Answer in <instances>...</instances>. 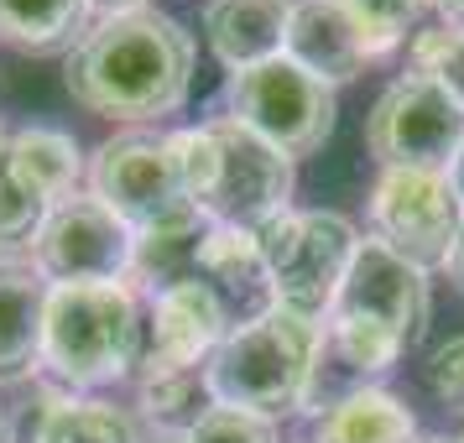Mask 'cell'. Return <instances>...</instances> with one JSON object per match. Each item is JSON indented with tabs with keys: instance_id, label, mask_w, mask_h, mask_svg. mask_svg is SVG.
<instances>
[{
	"instance_id": "1",
	"label": "cell",
	"mask_w": 464,
	"mask_h": 443,
	"mask_svg": "<svg viewBox=\"0 0 464 443\" xmlns=\"http://www.w3.org/2000/svg\"><path fill=\"white\" fill-rule=\"evenodd\" d=\"M63 79L68 94L105 120H157L188 100L193 37L151 5L110 11L68 53Z\"/></svg>"
},
{
	"instance_id": "6",
	"label": "cell",
	"mask_w": 464,
	"mask_h": 443,
	"mask_svg": "<svg viewBox=\"0 0 464 443\" xmlns=\"http://www.w3.org/2000/svg\"><path fill=\"white\" fill-rule=\"evenodd\" d=\"M256 246H261V261H266V276H272V303L318 323L334 308L360 240L344 214L287 209L256 230Z\"/></svg>"
},
{
	"instance_id": "26",
	"label": "cell",
	"mask_w": 464,
	"mask_h": 443,
	"mask_svg": "<svg viewBox=\"0 0 464 443\" xmlns=\"http://www.w3.org/2000/svg\"><path fill=\"white\" fill-rule=\"evenodd\" d=\"M449 183H454V193H459V204H464V147L454 157V168H449Z\"/></svg>"
},
{
	"instance_id": "19",
	"label": "cell",
	"mask_w": 464,
	"mask_h": 443,
	"mask_svg": "<svg viewBox=\"0 0 464 443\" xmlns=\"http://www.w3.org/2000/svg\"><path fill=\"white\" fill-rule=\"evenodd\" d=\"M94 0H0V37L22 53H63L89 32Z\"/></svg>"
},
{
	"instance_id": "7",
	"label": "cell",
	"mask_w": 464,
	"mask_h": 443,
	"mask_svg": "<svg viewBox=\"0 0 464 443\" xmlns=\"http://www.w3.org/2000/svg\"><path fill=\"white\" fill-rule=\"evenodd\" d=\"M89 193L121 214L130 235H188L204 230V214L188 204L178 183L168 136H115L94 151Z\"/></svg>"
},
{
	"instance_id": "12",
	"label": "cell",
	"mask_w": 464,
	"mask_h": 443,
	"mask_svg": "<svg viewBox=\"0 0 464 443\" xmlns=\"http://www.w3.org/2000/svg\"><path fill=\"white\" fill-rule=\"evenodd\" d=\"M79 183V141L63 130H16L0 141V246L32 240Z\"/></svg>"
},
{
	"instance_id": "15",
	"label": "cell",
	"mask_w": 464,
	"mask_h": 443,
	"mask_svg": "<svg viewBox=\"0 0 464 443\" xmlns=\"http://www.w3.org/2000/svg\"><path fill=\"white\" fill-rule=\"evenodd\" d=\"M47 282L32 261H0V380H22L43 365Z\"/></svg>"
},
{
	"instance_id": "18",
	"label": "cell",
	"mask_w": 464,
	"mask_h": 443,
	"mask_svg": "<svg viewBox=\"0 0 464 443\" xmlns=\"http://www.w3.org/2000/svg\"><path fill=\"white\" fill-rule=\"evenodd\" d=\"M418 422L392 391L360 386L350 397H339L314 428V443H412Z\"/></svg>"
},
{
	"instance_id": "3",
	"label": "cell",
	"mask_w": 464,
	"mask_h": 443,
	"mask_svg": "<svg viewBox=\"0 0 464 443\" xmlns=\"http://www.w3.org/2000/svg\"><path fill=\"white\" fill-rule=\"evenodd\" d=\"M422 329H428V272L381 246L376 235L360 240L350 276L329 308V344L339 350V360L360 376L392 371L401 350L422 339Z\"/></svg>"
},
{
	"instance_id": "31",
	"label": "cell",
	"mask_w": 464,
	"mask_h": 443,
	"mask_svg": "<svg viewBox=\"0 0 464 443\" xmlns=\"http://www.w3.org/2000/svg\"><path fill=\"white\" fill-rule=\"evenodd\" d=\"M0 438H5V422H0Z\"/></svg>"
},
{
	"instance_id": "5",
	"label": "cell",
	"mask_w": 464,
	"mask_h": 443,
	"mask_svg": "<svg viewBox=\"0 0 464 443\" xmlns=\"http://www.w3.org/2000/svg\"><path fill=\"white\" fill-rule=\"evenodd\" d=\"M147 355L130 282H53L43 323V365L68 386H110Z\"/></svg>"
},
{
	"instance_id": "25",
	"label": "cell",
	"mask_w": 464,
	"mask_h": 443,
	"mask_svg": "<svg viewBox=\"0 0 464 443\" xmlns=\"http://www.w3.org/2000/svg\"><path fill=\"white\" fill-rule=\"evenodd\" d=\"M443 266H449V282L464 293V225H459V240H454V251H449V261H443Z\"/></svg>"
},
{
	"instance_id": "21",
	"label": "cell",
	"mask_w": 464,
	"mask_h": 443,
	"mask_svg": "<svg viewBox=\"0 0 464 443\" xmlns=\"http://www.w3.org/2000/svg\"><path fill=\"white\" fill-rule=\"evenodd\" d=\"M344 11L355 16L365 53L376 58V53H392L407 37V26L428 11V0H344Z\"/></svg>"
},
{
	"instance_id": "27",
	"label": "cell",
	"mask_w": 464,
	"mask_h": 443,
	"mask_svg": "<svg viewBox=\"0 0 464 443\" xmlns=\"http://www.w3.org/2000/svg\"><path fill=\"white\" fill-rule=\"evenodd\" d=\"M433 5H439L449 22H464V0H433Z\"/></svg>"
},
{
	"instance_id": "13",
	"label": "cell",
	"mask_w": 464,
	"mask_h": 443,
	"mask_svg": "<svg viewBox=\"0 0 464 443\" xmlns=\"http://www.w3.org/2000/svg\"><path fill=\"white\" fill-rule=\"evenodd\" d=\"M230 334V308L219 303L209 282L178 276L157 293L151 308V339L141 355V376H178V371H204L214 350Z\"/></svg>"
},
{
	"instance_id": "8",
	"label": "cell",
	"mask_w": 464,
	"mask_h": 443,
	"mask_svg": "<svg viewBox=\"0 0 464 443\" xmlns=\"http://www.w3.org/2000/svg\"><path fill=\"white\" fill-rule=\"evenodd\" d=\"M230 120L251 126L287 157H308L334 130V89L303 73L293 58H272L230 79Z\"/></svg>"
},
{
	"instance_id": "24",
	"label": "cell",
	"mask_w": 464,
	"mask_h": 443,
	"mask_svg": "<svg viewBox=\"0 0 464 443\" xmlns=\"http://www.w3.org/2000/svg\"><path fill=\"white\" fill-rule=\"evenodd\" d=\"M433 79L464 105V26H454V43H449V53H443V63L433 68Z\"/></svg>"
},
{
	"instance_id": "29",
	"label": "cell",
	"mask_w": 464,
	"mask_h": 443,
	"mask_svg": "<svg viewBox=\"0 0 464 443\" xmlns=\"http://www.w3.org/2000/svg\"><path fill=\"white\" fill-rule=\"evenodd\" d=\"M157 443H188V438H183V433H162Z\"/></svg>"
},
{
	"instance_id": "23",
	"label": "cell",
	"mask_w": 464,
	"mask_h": 443,
	"mask_svg": "<svg viewBox=\"0 0 464 443\" xmlns=\"http://www.w3.org/2000/svg\"><path fill=\"white\" fill-rule=\"evenodd\" d=\"M428 391L449 412H464V334L433 350V360H428Z\"/></svg>"
},
{
	"instance_id": "20",
	"label": "cell",
	"mask_w": 464,
	"mask_h": 443,
	"mask_svg": "<svg viewBox=\"0 0 464 443\" xmlns=\"http://www.w3.org/2000/svg\"><path fill=\"white\" fill-rule=\"evenodd\" d=\"M22 443H136V422L94 397H47Z\"/></svg>"
},
{
	"instance_id": "17",
	"label": "cell",
	"mask_w": 464,
	"mask_h": 443,
	"mask_svg": "<svg viewBox=\"0 0 464 443\" xmlns=\"http://www.w3.org/2000/svg\"><path fill=\"white\" fill-rule=\"evenodd\" d=\"M193 276L209 282L219 303L225 297H251L261 293L272 303V276H266V261H261V246H256L251 230H230V225H209L193 246Z\"/></svg>"
},
{
	"instance_id": "30",
	"label": "cell",
	"mask_w": 464,
	"mask_h": 443,
	"mask_svg": "<svg viewBox=\"0 0 464 443\" xmlns=\"http://www.w3.org/2000/svg\"><path fill=\"white\" fill-rule=\"evenodd\" d=\"M428 443H449V438H428Z\"/></svg>"
},
{
	"instance_id": "14",
	"label": "cell",
	"mask_w": 464,
	"mask_h": 443,
	"mask_svg": "<svg viewBox=\"0 0 464 443\" xmlns=\"http://www.w3.org/2000/svg\"><path fill=\"white\" fill-rule=\"evenodd\" d=\"M282 58H293L303 73H314L334 89L350 84L371 53H365V37H360L355 16L344 11V0H293Z\"/></svg>"
},
{
	"instance_id": "9",
	"label": "cell",
	"mask_w": 464,
	"mask_h": 443,
	"mask_svg": "<svg viewBox=\"0 0 464 443\" xmlns=\"http://www.w3.org/2000/svg\"><path fill=\"white\" fill-rule=\"evenodd\" d=\"M365 147L381 157V168L449 172L464 147V105L439 79L401 73L365 120Z\"/></svg>"
},
{
	"instance_id": "22",
	"label": "cell",
	"mask_w": 464,
	"mask_h": 443,
	"mask_svg": "<svg viewBox=\"0 0 464 443\" xmlns=\"http://www.w3.org/2000/svg\"><path fill=\"white\" fill-rule=\"evenodd\" d=\"M183 438L188 443H276V428H272V418H261V412L209 401V407L188 422Z\"/></svg>"
},
{
	"instance_id": "10",
	"label": "cell",
	"mask_w": 464,
	"mask_h": 443,
	"mask_svg": "<svg viewBox=\"0 0 464 443\" xmlns=\"http://www.w3.org/2000/svg\"><path fill=\"white\" fill-rule=\"evenodd\" d=\"M371 225L376 240L407 255L412 266H443L464 225V204L449 172H418V168H386L371 193Z\"/></svg>"
},
{
	"instance_id": "4",
	"label": "cell",
	"mask_w": 464,
	"mask_h": 443,
	"mask_svg": "<svg viewBox=\"0 0 464 443\" xmlns=\"http://www.w3.org/2000/svg\"><path fill=\"white\" fill-rule=\"evenodd\" d=\"M324 329L314 318H297L287 308H261L246 323H235L225 344L209 360V397L225 407H246L261 418L297 412L314 391Z\"/></svg>"
},
{
	"instance_id": "2",
	"label": "cell",
	"mask_w": 464,
	"mask_h": 443,
	"mask_svg": "<svg viewBox=\"0 0 464 443\" xmlns=\"http://www.w3.org/2000/svg\"><path fill=\"white\" fill-rule=\"evenodd\" d=\"M178 183L188 193V204L209 225H230V230H261L276 214H287L293 198V157L261 141L251 126L240 120H209L193 130H172L168 136Z\"/></svg>"
},
{
	"instance_id": "16",
	"label": "cell",
	"mask_w": 464,
	"mask_h": 443,
	"mask_svg": "<svg viewBox=\"0 0 464 443\" xmlns=\"http://www.w3.org/2000/svg\"><path fill=\"white\" fill-rule=\"evenodd\" d=\"M287 16H293V0H209L204 32H209L214 58L240 73V68L282 58Z\"/></svg>"
},
{
	"instance_id": "11",
	"label": "cell",
	"mask_w": 464,
	"mask_h": 443,
	"mask_svg": "<svg viewBox=\"0 0 464 443\" xmlns=\"http://www.w3.org/2000/svg\"><path fill=\"white\" fill-rule=\"evenodd\" d=\"M136 235L94 193H68L32 235V266L47 282H130Z\"/></svg>"
},
{
	"instance_id": "28",
	"label": "cell",
	"mask_w": 464,
	"mask_h": 443,
	"mask_svg": "<svg viewBox=\"0 0 464 443\" xmlns=\"http://www.w3.org/2000/svg\"><path fill=\"white\" fill-rule=\"evenodd\" d=\"M94 5H105V11H136L141 0H94Z\"/></svg>"
}]
</instances>
